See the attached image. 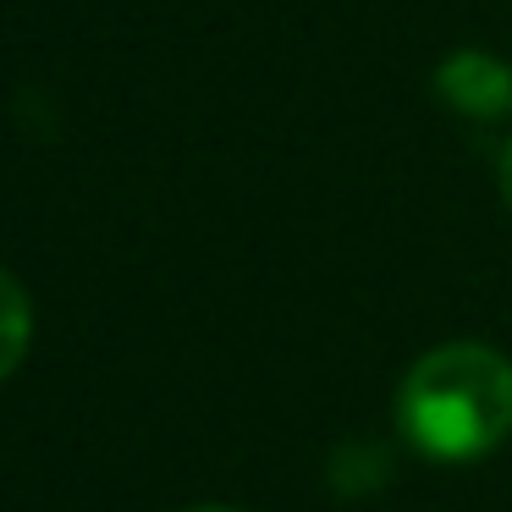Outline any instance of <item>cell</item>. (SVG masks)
Returning a JSON list of instances; mask_svg holds the SVG:
<instances>
[{"instance_id":"1","label":"cell","mask_w":512,"mask_h":512,"mask_svg":"<svg viewBox=\"0 0 512 512\" xmlns=\"http://www.w3.org/2000/svg\"><path fill=\"white\" fill-rule=\"evenodd\" d=\"M397 424L435 463L496 452L512 435V364L485 342L430 347L402 380Z\"/></svg>"},{"instance_id":"2","label":"cell","mask_w":512,"mask_h":512,"mask_svg":"<svg viewBox=\"0 0 512 512\" xmlns=\"http://www.w3.org/2000/svg\"><path fill=\"white\" fill-rule=\"evenodd\" d=\"M435 94L441 105H452L457 116H474V122H496L512 111V67L485 50H457L441 61L435 72Z\"/></svg>"},{"instance_id":"3","label":"cell","mask_w":512,"mask_h":512,"mask_svg":"<svg viewBox=\"0 0 512 512\" xmlns=\"http://www.w3.org/2000/svg\"><path fill=\"white\" fill-rule=\"evenodd\" d=\"M28 336H34L28 292L12 270H0V380L17 375V364H23V353H28Z\"/></svg>"},{"instance_id":"4","label":"cell","mask_w":512,"mask_h":512,"mask_svg":"<svg viewBox=\"0 0 512 512\" xmlns=\"http://www.w3.org/2000/svg\"><path fill=\"white\" fill-rule=\"evenodd\" d=\"M501 199H507V210H512V144H507V155H501Z\"/></svg>"},{"instance_id":"5","label":"cell","mask_w":512,"mask_h":512,"mask_svg":"<svg viewBox=\"0 0 512 512\" xmlns=\"http://www.w3.org/2000/svg\"><path fill=\"white\" fill-rule=\"evenodd\" d=\"M193 512H232V507H193Z\"/></svg>"}]
</instances>
